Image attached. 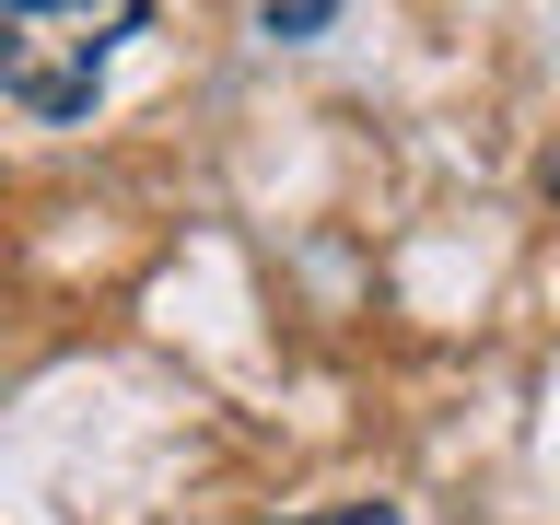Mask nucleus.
Returning <instances> with one entry per match:
<instances>
[{
	"label": "nucleus",
	"mask_w": 560,
	"mask_h": 525,
	"mask_svg": "<svg viewBox=\"0 0 560 525\" xmlns=\"http://www.w3.org/2000/svg\"><path fill=\"white\" fill-rule=\"evenodd\" d=\"M129 35H152V0H0V105H24L35 129H82Z\"/></svg>",
	"instance_id": "nucleus-1"
},
{
	"label": "nucleus",
	"mask_w": 560,
	"mask_h": 525,
	"mask_svg": "<svg viewBox=\"0 0 560 525\" xmlns=\"http://www.w3.org/2000/svg\"><path fill=\"white\" fill-rule=\"evenodd\" d=\"M315 24H339V0H269V12H257V35H269V47H304Z\"/></svg>",
	"instance_id": "nucleus-2"
},
{
	"label": "nucleus",
	"mask_w": 560,
	"mask_h": 525,
	"mask_svg": "<svg viewBox=\"0 0 560 525\" xmlns=\"http://www.w3.org/2000/svg\"><path fill=\"white\" fill-rule=\"evenodd\" d=\"M292 525H409L397 502H327V514H292Z\"/></svg>",
	"instance_id": "nucleus-3"
},
{
	"label": "nucleus",
	"mask_w": 560,
	"mask_h": 525,
	"mask_svg": "<svg viewBox=\"0 0 560 525\" xmlns=\"http://www.w3.org/2000/svg\"><path fill=\"white\" fill-rule=\"evenodd\" d=\"M549 187H560V164H549Z\"/></svg>",
	"instance_id": "nucleus-4"
}]
</instances>
